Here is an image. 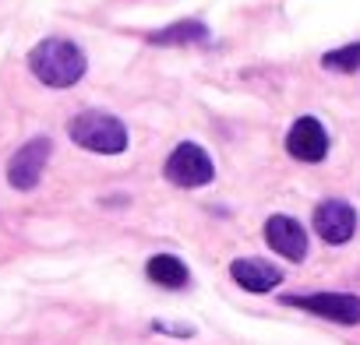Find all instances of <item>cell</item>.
I'll list each match as a JSON object with an SVG mask.
<instances>
[{"label": "cell", "instance_id": "cell-6", "mask_svg": "<svg viewBox=\"0 0 360 345\" xmlns=\"http://www.w3.org/2000/svg\"><path fill=\"white\" fill-rule=\"evenodd\" d=\"M314 233L328 243V247H342L353 240L356 233V208L342 198H328L314 208V219H311Z\"/></svg>", "mask_w": 360, "mask_h": 345}, {"label": "cell", "instance_id": "cell-1", "mask_svg": "<svg viewBox=\"0 0 360 345\" xmlns=\"http://www.w3.org/2000/svg\"><path fill=\"white\" fill-rule=\"evenodd\" d=\"M29 71L46 88H71V85H78L85 78L89 57H85V50L78 43L50 36V39H43V43H36L29 50Z\"/></svg>", "mask_w": 360, "mask_h": 345}, {"label": "cell", "instance_id": "cell-9", "mask_svg": "<svg viewBox=\"0 0 360 345\" xmlns=\"http://www.w3.org/2000/svg\"><path fill=\"white\" fill-rule=\"evenodd\" d=\"M230 278L244 289V292H272L283 285V268H276L265 257H237L230 264Z\"/></svg>", "mask_w": 360, "mask_h": 345}, {"label": "cell", "instance_id": "cell-2", "mask_svg": "<svg viewBox=\"0 0 360 345\" xmlns=\"http://www.w3.org/2000/svg\"><path fill=\"white\" fill-rule=\"evenodd\" d=\"M68 137L78 148L96 151V155H120L131 144L124 120L113 116V113H106V109H85V113L71 116L68 120Z\"/></svg>", "mask_w": 360, "mask_h": 345}, {"label": "cell", "instance_id": "cell-5", "mask_svg": "<svg viewBox=\"0 0 360 345\" xmlns=\"http://www.w3.org/2000/svg\"><path fill=\"white\" fill-rule=\"evenodd\" d=\"M50 155H53V141L50 137H32V141H25L15 155H11V162H8V184L15 187V191H32V187H39V180H43V172H46V165H50Z\"/></svg>", "mask_w": 360, "mask_h": 345}, {"label": "cell", "instance_id": "cell-3", "mask_svg": "<svg viewBox=\"0 0 360 345\" xmlns=\"http://www.w3.org/2000/svg\"><path fill=\"white\" fill-rule=\"evenodd\" d=\"M162 177L180 191H198V187H209L216 180V162L202 144L180 141L162 162Z\"/></svg>", "mask_w": 360, "mask_h": 345}, {"label": "cell", "instance_id": "cell-4", "mask_svg": "<svg viewBox=\"0 0 360 345\" xmlns=\"http://www.w3.org/2000/svg\"><path fill=\"white\" fill-rule=\"evenodd\" d=\"M279 299L286 306H297L304 313H314V317L342 324V327L360 324V296L356 292H286Z\"/></svg>", "mask_w": 360, "mask_h": 345}, {"label": "cell", "instance_id": "cell-11", "mask_svg": "<svg viewBox=\"0 0 360 345\" xmlns=\"http://www.w3.org/2000/svg\"><path fill=\"white\" fill-rule=\"evenodd\" d=\"M145 275H148V282H155L162 289H184V285H191V268L180 261L176 254H152L148 264H145Z\"/></svg>", "mask_w": 360, "mask_h": 345}, {"label": "cell", "instance_id": "cell-7", "mask_svg": "<svg viewBox=\"0 0 360 345\" xmlns=\"http://www.w3.org/2000/svg\"><path fill=\"white\" fill-rule=\"evenodd\" d=\"M286 155L297 162H321L328 155V130L318 116H297L286 130Z\"/></svg>", "mask_w": 360, "mask_h": 345}, {"label": "cell", "instance_id": "cell-12", "mask_svg": "<svg viewBox=\"0 0 360 345\" xmlns=\"http://www.w3.org/2000/svg\"><path fill=\"white\" fill-rule=\"evenodd\" d=\"M321 67H325V71H335V74H353V71H360V43H346V46H339V50L321 53Z\"/></svg>", "mask_w": 360, "mask_h": 345}, {"label": "cell", "instance_id": "cell-10", "mask_svg": "<svg viewBox=\"0 0 360 345\" xmlns=\"http://www.w3.org/2000/svg\"><path fill=\"white\" fill-rule=\"evenodd\" d=\"M145 39H148L152 46H195V43H209L212 32H209L205 22H198V18H184V22H173V25H166V29L148 32Z\"/></svg>", "mask_w": 360, "mask_h": 345}, {"label": "cell", "instance_id": "cell-13", "mask_svg": "<svg viewBox=\"0 0 360 345\" xmlns=\"http://www.w3.org/2000/svg\"><path fill=\"white\" fill-rule=\"evenodd\" d=\"M152 331H159V334H180V338H191L195 334V327H173V324H162V320H152Z\"/></svg>", "mask_w": 360, "mask_h": 345}, {"label": "cell", "instance_id": "cell-8", "mask_svg": "<svg viewBox=\"0 0 360 345\" xmlns=\"http://www.w3.org/2000/svg\"><path fill=\"white\" fill-rule=\"evenodd\" d=\"M265 243L293 264H300L307 257V229L293 215H272L265 222Z\"/></svg>", "mask_w": 360, "mask_h": 345}]
</instances>
